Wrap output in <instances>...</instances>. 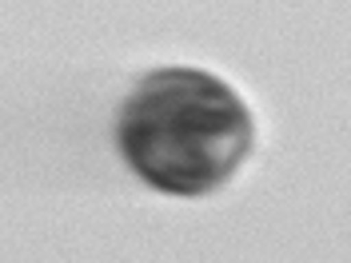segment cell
I'll return each instance as SVG.
<instances>
[{"instance_id": "6da1fadb", "label": "cell", "mask_w": 351, "mask_h": 263, "mask_svg": "<svg viewBox=\"0 0 351 263\" xmlns=\"http://www.w3.org/2000/svg\"><path fill=\"white\" fill-rule=\"evenodd\" d=\"M252 120L240 96L196 68H164L136 88L120 120L132 168L176 196H204L240 168Z\"/></svg>"}]
</instances>
